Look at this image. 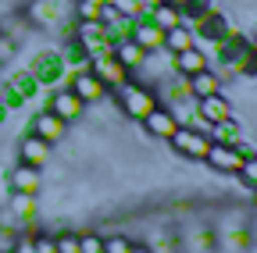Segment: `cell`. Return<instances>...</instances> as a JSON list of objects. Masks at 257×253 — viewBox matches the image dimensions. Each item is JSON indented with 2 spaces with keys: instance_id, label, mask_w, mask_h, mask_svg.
I'll return each mask as SVG.
<instances>
[{
  "instance_id": "6da1fadb",
  "label": "cell",
  "mask_w": 257,
  "mask_h": 253,
  "mask_svg": "<svg viewBox=\"0 0 257 253\" xmlns=\"http://www.w3.org/2000/svg\"><path fill=\"white\" fill-rule=\"evenodd\" d=\"M168 143H172V150L179 157H186V161H204L207 150H211V136L204 129H193V125H179Z\"/></svg>"
},
{
  "instance_id": "7a4b0ae2",
  "label": "cell",
  "mask_w": 257,
  "mask_h": 253,
  "mask_svg": "<svg viewBox=\"0 0 257 253\" xmlns=\"http://www.w3.org/2000/svg\"><path fill=\"white\" fill-rule=\"evenodd\" d=\"M29 72H32V79H36L40 86H50V89H54V86L64 82V61H61V54H57L54 47H43V50L32 54Z\"/></svg>"
},
{
  "instance_id": "3957f363",
  "label": "cell",
  "mask_w": 257,
  "mask_h": 253,
  "mask_svg": "<svg viewBox=\"0 0 257 253\" xmlns=\"http://www.w3.org/2000/svg\"><path fill=\"white\" fill-rule=\"evenodd\" d=\"M47 111H54L61 121H82L86 118V104L72 93V86H54V93H50V104H47Z\"/></svg>"
},
{
  "instance_id": "277c9868",
  "label": "cell",
  "mask_w": 257,
  "mask_h": 253,
  "mask_svg": "<svg viewBox=\"0 0 257 253\" xmlns=\"http://www.w3.org/2000/svg\"><path fill=\"white\" fill-rule=\"evenodd\" d=\"M89 72L100 79L107 89H118L121 82H128V68L121 65V61L111 54V50H104V54H96V57H89Z\"/></svg>"
},
{
  "instance_id": "5b68a950",
  "label": "cell",
  "mask_w": 257,
  "mask_h": 253,
  "mask_svg": "<svg viewBox=\"0 0 257 253\" xmlns=\"http://www.w3.org/2000/svg\"><path fill=\"white\" fill-rule=\"evenodd\" d=\"M68 86H72V93H75V97H79V100H82L86 107H89V104H100V100H107V97H111V89H107V86H104L100 79H96V75H93L89 68L75 72Z\"/></svg>"
},
{
  "instance_id": "8992f818",
  "label": "cell",
  "mask_w": 257,
  "mask_h": 253,
  "mask_svg": "<svg viewBox=\"0 0 257 253\" xmlns=\"http://www.w3.org/2000/svg\"><path fill=\"white\" fill-rule=\"evenodd\" d=\"M29 132L40 136V139H47V143L54 146V143H64V139H68V121H61L54 111H40V114H32Z\"/></svg>"
},
{
  "instance_id": "52a82bcc",
  "label": "cell",
  "mask_w": 257,
  "mask_h": 253,
  "mask_svg": "<svg viewBox=\"0 0 257 253\" xmlns=\"http://www.w3.org/2000/svg\"><path fill=\"white\" fill-rule=\"evenodd\" d=\"M50 157H54V150H50L47 139L32 136V132H25V136L18 139V161H22V164H32V168L43 171V168L50 164Z\"/></svg>"
},
{
  "instance_id": "ba28073f",
  "label": "cell",
  "mask_w": 257,
  "mask_h": 253,
  "mask_svg": "<svg viewBox=\"0 0 257 253\" xmlns=\"http://www.w3.org/2000/svg\"><path fill=\"white\" fill-rule=\"evenodd\" d=\"M140 125H143V132H147V136H154V139H165V143H168V139L175 136V129H179V118H175V114H172L165 104H157V107H154V111H150V114L140 121Z\"/></svg>"
},
{
  "instance_id": "9c48e42d",
  "label": "cell",
  "mask_w": 257,
  "mask_h": 253,
  "mask_svg": "<svg viewBox=\"0 0 257 253\" xmlns=\"http://www.w3.org/2000/svg\"><path fill=\"white\" fill-rule=\"evenodd\" d=\"M204 164L214 171V175H236L239 164H243V153L236 146H221V143H211L207 157H204Z\"/></svg>"
},
{
  "instance_id": "30bf717a",
  "label": "cell",
  "mask_w": 257,
  "mask_h": 253,
  "mask_svg": "<svg viewBox=\"0 0 257 253\" xmlns=\"http://www.w3.org/2000/svg\"><path fill=\"white\" fill-rule=\"evenodd\" d=\"M8 185H11V193H32V196H40V193H43V171L18 161V164L8 171Z\"/></svg>"
},
{
  "instance_id": "8fae6325",
  "label": "cell",
  "mask_w": 257,
  "mask_h": 253,
  "mask_svg": "<svg viewBox=\"0 0 257 253\" xmlns=\"http://www.w3.org/2000/svg\"><path fill=\"white\" fill-rule=\"evenodd\" d=\"M128 40H136L147 54L150 50H161L165 47V29H157L154 22H150V15H136V25H133V36Z\"/></svg>"
},
{
  "instance_id": "7c38bea8",
  "label": "cell",
  "mask_w": 257,
  "mask_h": 253,
  "mask_svg": "<svg viewBox=\"0 0 257 253\" xmlns=\"http://www.w3.org/2000/svg\"><path fill=\"white\" fill-rule=\"evenodd\" d=\"M186 82H189V97H193V100L211 97V93H221V89H225L218 68H204V72H197V75H189Z\"/></svg>"
},
{
  "instance_id": "4fadbf2b",
  "label": "cell",
  "mask_w": 257,
  "mask_h": 253,
  "mask_svg": "<svg viewBox=\"0 0 257 253\" xmlns=\"http://www.w3.org/2000/svg\"><path fill=\"white\" fill-rule=\"evenodd\" d=\"M204 68H211V57L204 54V50H197V47H189V50H182V54H175V72L179 75H197V72H204Z\"/></svg>"
},
{
  "instance_id": "5bb4252c",
  "label": "cell",
  "mask_w": 257,
  "mask_h": 253,
  "mask_svg": "<svg viewBox=\"0 0 257 253\" xmlns=\"http://www.w3.org/2000/svg\"><path fill=\"white\" fill-rule=\"evenodd\" d=\"M207 136H211V143L236 146V143L243 139V129H239V121H236V114H232V118H225V121H214L211 129H207Z\"/></svg>"
},
{
  "instance_id": "9a60e30c",
  "label": "cell",
  "mask_w": 257,
  "mask_h": 253,
  "mask_svg": "<svg viewBox=\"0 0 257 253\" xmlns=\"http://www.w3.org/2000/svg\"><path fill=\"white\" fill-rule=\"evenodd\" d=\"M111 54L121 61L125 68H128V75H133V72L143 65V57H147V50H143L136 40H121V43H114V47H111Z\"/></svg>"
},
{
  "instance_id": "2e32d148",
  "label": "cell",
  "mask_w": 257,
  "mask_h": 253,
  "mask_svg": "<svg viewBox=\"0 0 257 253\" xmlns=\"http://www.w3.org/2000/svg\"><path fill=\"white\" fill-rule=\"evenodd\" d=\"M22 225H29V221H36V214H40V203H36V196L32 193H15L11 196V207H8Z\"/></svg>"
},
{
  "instance_id": "e0dca14e",
  "label": "cell",
  "mask_w": 257,
  "mask_h": 253,
  "mask_svg": "<svg viewBox=\"0 0 257 253\" xmlns=\"http://www.w3.org/2000/svg\"><path fill=\"white\" fill-rule=\"evenodd\" d=\"M189 47H193V29H189L186 22L172 25L168 33H165V50H172V54H182V50H189Z\"/></svg>"
},
{
  "instance_id": "ac0fdd59",
  "label": "cell",
  "mask_w": 257,
  "mask_h": 253,
  "mask_svg": "<svg viewBox=\"0 0 257 253\" xmlns=\"http://www.w3.org/2000/svg\"><path fill=\"white\" fill-rule=\"evenodd\" d=\"M150 22H154L157 29H165V33H168L172 25H179V22H182V15H179V8H172V4H161V8H154V11H150Z\"/></svg>"
},
{
  "instance_id": "d6986e66",
  "label": "cell",
  "mask_w": 257,
  "mask_h": 253,
  "mask_svg": "<svg viewBox=\"0 0 257 253\" xmlns=\"http://www.w3.org/2000/svg\"><path fill=\"white\" fill-rule=\"evenodd\" d=\"M133 235H128V232H111V235H104V253H133Z\"/></svg>"
},
{
  "instance_id": "ffe728a7",
  "label": "cell",
  "mask_w": 257,
  "mask_h": 253,
  "mask_svg": "<svg viewBox=\"0 0 257 253\" xmlns=\"http://www.w3.org/2000/svg\"><path fill=\"white\" fill-rule=\"evenodd\" d=\"M79 253H104V235L96 228L79 232Z\"/></svg>"
},
{
  "instance_id": "44dd1931",
  "label": "cell",
  "mask_w": 257,
  "mask_h": 253,
  "mask_svg": "<svg viewBox=\"0 0 257 253\" xmlns=\"http://www.w3.org/2000/svg\"><path fill=\"white\" fill-rule=\"evenodd\" d=\"M236 178H239L246 189H257V153H253V157H243V164H239Z\"/></svg>"
},
{
  "instance_id": "7402d4cb",
  "label": "cell",
  "mask_w": 257,
  "mask_h": 253,
  "mask_svg": "<svg viewBox=\"0 0 257 253\" xmlns=\"http://www.w3.org/2000/svg\"><path fill=\"white\" fill-rule=\"evenodd\" d=\"M54 246L57 253H79V232H68V228L54 232Z\"/></svg>"
},
{
  "instance_id": "603a6c76",
  "label": "cell",
  "mask_w": 257,
  "mask_h": 253,
  "mask_svg": "<svg viewBox=\"0 0 257 253\" xmlns=\"http://www.w3.org/2000/svg\"><path fill=\"white\" fill-rule=\"evenodd\" d=\"M32 235H36V232H22V235L8 246V253H36V242H32Z\"/></svg>"
},
{
  "instance_id": "cb8c5ba5",
  "label": "cell",
  "mask_w": 257,
  "mask_h": 253,
  "mask_svg": "<svg viewBox=\"0 0 257 253\" xmlns=\"http://www.w3.org/2000/svg\"><path fill=\"white\" fill-rule=\"evenodd\" d=\"M32 242H36V253H57L54 232H36V235H32Z\"/></svg>"
},
{
  "instance_id": "d4e9b609",
  "label": "cell",
  "mask_w": 257,
  "mask_h": 253,
  "mask_svg": "<svg viewBox=\"0 0 257 253\" xmlns=\"http://www.w3.org/2000/svg\"><path fill=\"white\" fill-rule=\"evenodd\" d=\"M111 8H114L121 18H136V15H140V4H136V0H111Z\"/></svg>"
},
{
  "instance_id": "484cf974",
  "label": "cell",
  "mask_w": 257,
  "mask_h": 253,
  "mask_svg": "<svg viewBox=\"0 0 257 253\" xmlns=\"http://www.w3.org/2000/svg\"><path fill=\"white\" fill-rule=\"evenodd\" d=\"M11 57H18V43H15L11 36L0 33V65H4V61H11Z\"/></svg>"
},
{
  "instance_id": "4316f807",
  "label": "cell",
  "mask_w": 257,
  "mask_h": 253,
  "mask_svg": "<svg viewBox=\"0 0 257 253\" xmlns=\"http://www.w3.org/2000/svg\"><path fill=\"white\" fill-rule=\"evenodd\" d=\"M133 253H154V249H150L147 242H133Z\"/></svg>"
},
{
  "instance_id": "83f0119b",
  "label": "cell",
  "mask_w": 257,
  "mask_h": 253,
  "mask_svg": "<svg viewBox=\"0 0 257 253\" xmlns=\"http://www.w3.org/2000/svg\"><path fill=\"white\" fill-rule=\"evenodd\" d=\"M8 114H11V111H8V104H4V100H0V125H4V121H8Z\"/></svg>"
},
{
  "instance_id": "f1b7e54d",
  "label": "cell",
  "mask_w": 257,
  "mask_h": 253,
  "mask_svg": "<svg viewBox=\"0 0 257 253\" xmlns=\"http://www.w3.org/2000/svg\"><path fill=\"white\" fill-rule=\"evenodd\" d=\"M250 193H253V207H257V189H250Z\"/></svg>"
},
{
  "instance_id": "f546056e",
  "label": "cell",
  "mask_w": 257,
  "mask_h": 253,
  "mask_svg": "<svg viewBox=\"0 0 257 253\" xmlns=\"http://www.w3.org/2000/svg\"><path fill=\"white\" fill-rule=\"evenodd\" d=\"M0 253H8V249H0Z\"/></svg>"
}]
</instances>
